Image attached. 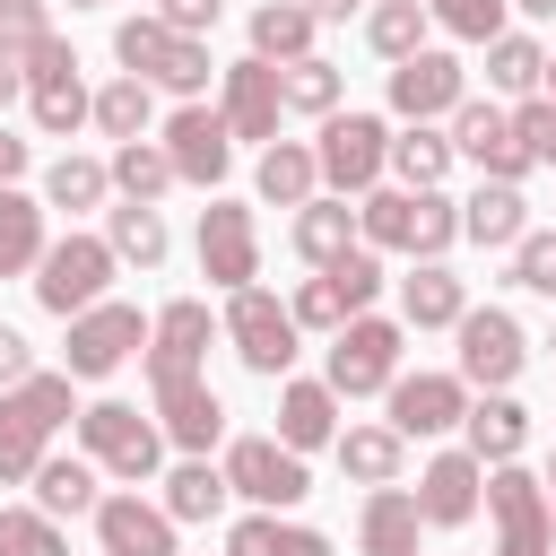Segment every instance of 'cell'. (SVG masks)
I'll return each mask as SVG.
<instances>
[{"label":"cell","mask_w":556,"mask_h":556,"mask_svg":"<svg viewBox=\"0 0 556 556\" xmlns=\"http://www.w3.org/2000/svg\"><path fill=\"white\" fill-rule=\"evenodd\" d=\"M513 130H521L530 165H556V96H530V104H513Z\"/></svg>","instance_id":"cell-51"},{"label":"cell","mask_w":556,"mask_h":556,"mask_svg":"<svg viewBox=\"0 0 556 556\" xmlns=\"http://www.w3.org/2000/svg\"><path fill=\"white\" fill-rule=\"evenodd\" d=\"M400 348H408V321H382V313H356L339 339H330V365L321 382L339 400H365V391H391L400 382Z\"/></svg>","instance_id":"cell-7"},{"label":"cell","mask_w":556,"mask_h":556,"mask_svg":"<svg viewBox=\"0 0 556 556\" xmlns=\"http://www.w3.org/2000/svg\"><path fill=\"white\" fill-rule=\"evenodd\" d=\"M417 530H426V513H417L408 486H365V513H356L365 556H417Z\"/></svg>","instance_id":"cell-26"},{"label":"cell","mask_w":556,"mask_h":556,"mask_svg":"<svg viewBox=\"0 0 556 556\" xmlns=\"http://www.w3.org/2000/svg\"><path fill=\"white\" fill-rule=\"evenodd\" d=\"M26 156H35V148H26V139H9V130H0V191H9V182H17V174H26Z\"/></svg>","instance_id":"cell-54"},{"label":"cell","mask_w":556,"mask_h":556,"mask_svg":"<svg viewBox=\"0 0 556 556\" xmlns=\"http://www.w3.org/2000/svg\"><path fill=\"white\" fill-rule=\"evenodd\" d=\"M217 113H226V130L235 139H278V122H287V96H278V70L269 61H226V96H217Z\"/></svg>","instance_id":"cell-21"},{"label":"cell","mask_w":556,"mask_h":556,"mask_svg":"<svg viewBox=\"0 0 556 556\" xmlns=\"http://www.w3.org/2000/svg\"><path fill=\"white\" fill-rule=\"evenodd\" d=\"M104 495H96V460L87 452H52L43 469H35V513H52V521H70V513H96Z\"/></svg>","instance_id":"cell-34"},{"label":"cell","mask_w":556,"mask_h":556,"mask_svg":"<svg viewBox=\"0 0 556 556\" xmlns=\"http://www.w3.org/2000/svg\"><path fill=\"white\" fill-rule=\"evenodd\" d=\"M148 122H156V87L148 78H113V87H96V130L113 139V148H130V139H148Z\"/></svg>","instance_id":"cell-37"},{"label":"cell","mask_w":556,"mask_h":556,"mask_svg":"<svg viewBox=\"0 0 556 556\" xmlns=\"http://www.w3.org/2000/svg\"><path fill=\"white\" fill-rule=\"evenodd\" d=\"M217 9H226V0H156V17H165L174 35H208V26H217Z\"/></svg>","instance_id":"cell-52"},{"label":"cell","mask_w":556,"mask_h":556,"mask_svg":"<svg viewBox=\"0 0 556 556\" xmlns=\"http://www.w3.org/2000/svg\"><path fill=\"white\" fill-rule=\"evenodd\" d=\"M339 87H348V78H339L321 52L278 70V96H287V113H313V122H330V113H339Z\"/></svg>","instance_id":"cell-44"},{"label":"cell","mask_w":556,"mask_h":556,"mask_svg":"<svg viewBox=\"0 0 556 556\" xmlns=\"http://www.w3.org/2000/svg\"><path fill=\"white\" fill-rule=\"evenodd\" d=\"M226 495H235V486H226L217 460H174V478H165V513H174V521H217Z\"/></svg>","instance_id":"cell-40"},{"label":"cell","mask_w":556,"mask_h":556,"mask_svg":"<svg viewBox=\"0 0 556 556\" xmlns=\"http://www.w3.org/2000/svg\"><path fill=\"white\" fill-rule=\"evenodd\" d=\"M26 104H35V130H43V139H70L78 122H96V96H87L78 52H70L61 35H43V43L26 52Z\"/></svg>","instance_id":"cell-11"},{"label":"cell","mask_w":556,"mask_h":556,"mask_svg":"<svg viewBox=\"0 0 556 556\" xmlns=\"http://www.w3.org/2000/svg\"><path fill=\"white\" fill-rule=\"evenodd\" d=\"M391 434L408 443V434H452L460 417H469V382L460 374H400L391 391Z\"/></svg>","instance_id":"cell-20"},{"label":"cell","mask_w":556,"mask_h":556,"mask_svg":"<svg viewBox=\"0 0 556 556\" xmlns=\"http://www.w3.org/2000/svg\"><path fill=\"white\" fill-rule=\"evenodd\" d=\"M217 469H226V486H235L252 513H287V504H304V495H313L304 452H287L278 434H235Z\"/></svg>","instance_id":"cell-8"},{"label":"cell","mask_w":556,"mask_h":556,"mask_svg":"<svg viewBox=\"0 0 556 556\" xmlns=\"http://www.w3.org/2000/svg\"><path fill=\"white\" fill-rule=\"evenodd\" d=\"M426 26H434V17H426V0H374V17H365V35H374V52H382L391 70L426 52Z\"/></svg>","instance_id":"cell-43"},{"label":"cell","mask_w":556,"mask_h":556,"mask_svg":"<svg viewBox=\"0 0 556 556\" xmlns=\"http://www.w3.org/2000/svg\"><path fill=\"white\" fill-rule=\"evenodd\" d=\"M96 547L104 556H182L174 547V513L165 504H139V486L96 504Z\"/></svg>","instance_id":"cell-23"},{"label":"cell","mask_w":556,"mask_h":556,"mask_svg":"<svg viewBox=\"0 0 556 556\" xmlns=\"http://www.w3.org/2000/svg\"><path fill=\"white\" fill-rule=\"evenodd\" d=\"M513 287L556 295V226H530V235L513 243Z\"/></svg>","instance_id":"cell-50"},{"label":"cell","mask_w":556,"mask_h":556,"mask_svg":"<svg viewBox=\"0 0 556 556\" xmlns=\"http://www.w3.org/2000/svg\"><path fill=\"white\" fill-rule=\"evenodd\" d=\"M452 148L478 165V182H521L530 174V148H521V130H513V113L495 96H469L452 113Z\"/></svg>","instance_id":"cell-15"},{"label":"cell","mask_w":556,"mask_h":556,"mask_svg":"<svg viewBox=\"0 0 556 556\" xmlns=\"http://www.w3.org/2000/svg\"><path fill=\"white\" fill-rule=\"evenodd\" d=\"M460 235H469L478 252H513V243L530 235V200H521V182H478V191L460 200Z\"/></svg>","instance_id":"cell-24"},{"label":"cell","mask_w":556,"mask_h":556,"mask_svg":"<svg viewBox=\"0 0 556 556\" xmlns=\"http://www.w3.org/2000/svg\"><path fill=\"white\" fill-rule=\"evenodd\" d=\"M452 130H434V122H408L400 139H391V174H400V191H443V174H452Z\"/></svg>","instance_id":"cell-32"},{"label":"cell","mask_w":556,"mask_h":556,"mask_svg":"<svg viewBox=\"0 0 556 556\" xmlns=\"http://www.w3.org/2000/svg\"><path fill=\"white\" fill-rule=\"evenodd\" d=\"M460 104H469V70H460L452 52L426 43L417 61L391 70V113H400V122H452Z\"/></svg>","instance_id":"cell-18"},{"label":"cell","mask_w":556,"mask_h":556,"mask_svg":"<svg viewBox=\"0 0 556 556\" xmlns=\"http://www.w3.org/2000/svg\"><path fill=\"white\" fill-rule=\"evenodd\" d=\"M486 87H495V96H521V104H530V96L547 87V52H539L530 35H495V43H486Z\"/></svg>","instance_id":"cell-41"},{"label":"cell","mask_w":556,"mask_h":556,"mask_svg":"<svg viewBox=\"0 0 556 556\" xmlns=\"http://www.w3.org/2000/svg\"><path fill=\"white\" fill-rule=\"evenodd\" d=\"M104 243L130 261V269H156L165 252H174V235H165V217L156 208H139V200H122V208H104Z\"/></svg>","instance_id":"cell-39"},{"label":"cell","mask_w":556,"mask_h":556,"mask_svg":"<svg viewBox=\"0 0 556 556\" xmlns=\"http://www.w3.org/2000/svg\"><path fill=\"white\" fill-rule=\"evenodd\" d=\"M43 200H26L17 182L0 191V278H26V269H43Z\"/></svg>","instance_id":"cell-35"},{"label":"cell","mask_w":556,"mask_h":556,"mask_svg":"<svg viewBox=\"0 0 556 556\" xmlns=\"http://www.w3.org/2000/svg\"><path fill=\"white\" fill-rule=\"evenodd\" d=\"M452 339H460V382L469 391H513V374L530 365V339H521V321L504 304H469Z\"/></svg>","instance_id":"cell-13"},{"label":"cell","mask_w":556,"mask_h":556,"mask_svg":"<svg viewBox=\"0 0 556 556\" xmlns=\"http://www.w3.org/2000/svg\"><path fill=\"white\" fill-rule=\"evenodd\" d=\"M226 556H330V539L304 521H278V513H243L226 530Z\"/></svg>","instance_id":"cell-36"},{"label":"cell","mask_w":556,"mask_h":556,"mask_svg":"<svg viewBox=\"0 0 556 556\" xmlns=\"http://www.w3.org/2000/svg\"><path fill=\"white\" fill-rule=\"evenodd\" d=\"M52 35V9L43 0H0V61H17L26 70V52Z\"/></svg>","instance_id":"cell-49"},{"label":"cell","mask_w":556,"mask_h":556,"mask_svg":"<svg viewBox=\"0 0 556 556\" xmlns=\"http://www.w3.org/2000/svg\"><path fill=\"white\" fill-rule=\"evenodd\" d=\"M252 182H261V200H269V208H304V200H321V156H313L304 139H269Z\"/></svg>","instance_id":"cell-30"},{"label":"cell","mask_w":556,"mask_h":556,"mask_svg":"<svg viewBox=\"0 0 556 556\" xmlns=\"http://www.w3.org/2000/svg\"><path fill=\"white\" fill-rule=\"evenodd\" d=\"M26 374H35V348H26V330H9V321H0V391H9V382H26Z\"/></svg>","instance_id":"cell-53"},{"label":"cell","mask_w":556,"mask_h":556,"mask_svg":"<svg viewBox=\"0 0 556 556\" xmlns=\"http://www.w3.org/2000/svg\"><path fill=\"white\" fill-rule=\"evenodd\" d=\"M278 443H287V452L339 443V391H330V382H287V391H278Z\"/></svg>","instance_id":"cell-28"},{"label":"cell","mask_w":556,"mask_h":556,"mask_svg":"<svg viewBox=\"0 0 556 556\" xmlns=\"http://www.w3.org/2000/svg\"><path fill=\"white\" fill-rule=\"evenodd\" d=\"M113 269H122V252L104 235H61L43 252V269H35V304L61 313V321H78V313H96L113 295Z\"/></svg>","instance_id":"cell-5"},{"label":"cell","mask_w":556,"mask_h":556,"mask_svg":"<svg viewBox=\"0 0 556 556\" xmlns=\"http://www.w3.org/2000/svg\"><path fill=\"white\" fill-rule=\"evenodd\" d=\"M426 17H434L443 35H460V43H495V35H513V26H504V0H426Z\"/></svg>","instance_id":"cell-46"},{"label":"cell","mask_w":556,"mask_h":556,"mask_svg":"<svg viewBox=\"0 0 556 556\" xmlns=\"http://www.w3.org/2000/svg\"><path fill=\"white\" fill-rule=\"evenodd\" d=\"M486 521H495V556H547L556 547V504L521 460L486 469Z\"/></svg>","instance_id":"cell-10"},{"label":"cell","mask_w":556,"mask_h":556,"mask_svg":"<svg viewBox=\"0 0 556 556\" xmlns=\"http://www.w3.org/2000/svg\"><path fill=\"white\" fill-rule=\"evenodd\" d=\"M0 556H70L61 521L35 513V504H0Z\"/></svg>","instance_id":"cell-45"},{"label":"cell","mask_w":556,"mask_h":556,"mask_svg":"<svg viewBox=\"0 0 556 556\" xmlns=\"http://www.w3.org/2000/svg\"><path fill=\"white\" fill-rule=\"evenodd\" d=\"M460 313H469V287H460L443 261H417V269L400 278V321H408V330H460Z\"/></svg>","instance_id":"cell-27"},{"label":"cell","mask_w":556,"mask_h":556,"mask_svg":"<svg viewBox=\"0 0 556 556\" xmlns=\"http://www.w3.org/2000/svg\"><path fill=\"white\" fill-rule=\"evenodd\" d=\"M313 156H321V191L365 200V191H382V174H391V122H382V113H330L321 139H313Z\"/></svg>","instance_id":"cell-4"},{"label":"cell","mask_w":556,"mask_h":556,"mask_svg":"<svg viewBox=\"0 0 556 556\" xmlns=\"http://www.w3.org/2000/svg\"><path fill=\"white\" fill-rule=\"evenodd\" d=\"M547 96H556V52H547Z\"/></svg>","instance_id":"cell-59"},{"label":"cell","mask_w":556,"mask_h":556,"mask_svg":"<svg viewBox=\"0 0 556 556\" xmlns=\"http://www.w3.org/2000/svg\"><path fill=\"white\" fill-rule=\"evenodd\" d=\"M148 330H156V321H148L139 304H122V295H104L96 313H78V321H70V348H61V374H70V382H104V374H113L122 356H148Z\"/></svg>","instance_id":"cell-9"},{"label":"cell","mask_w":556,"mask_h":556,"mask_svg":"<svg viewBox=\"0 0 556 556\" xmlns=\"http://www.w3.org/2000/svg\"><path fill=\"white\" fill-rule=\"evenodd\" d=\"M339 469L356 478V486H400V460H408V443L391 434V426H339Z\"/></svg>","instance_id":"cell-33"},{"label":"cell","mask_w":556,"mask_h":556,"mask_svg":"<svg viewBox=\"0 0 556 556\" xmlns=\"http://www.w3.org/2000/svg\"><path fill=\"white\" fill-rule=\"evenodd\" d=\"M365 235H356V208L339 200V191H321V200H304L295 208V252L313 261V269H330V261H348Z\"/></svg>","instance_id":"cell-31"},{"label":"cell","mask_w":556,"mask_h":556,"mask_svg":"<svg viewBox=\"0 0 556 556\" xmlns=\"http://www.w3.org/2000/svg\"><path fill=\"white\" fill-rule=\"evenodd\" d=\"M17 96H26V70H17V61H0V113H9Z\"/></svg>","instance_id":"cell-55"},{"label":"cell","mask_w":556,"mask_h":556,"mask_svg":"<svg viewBox=\"0 0 556 556\" xmlns=\"http://www.w3.org/2000/svg\"><path fill=\"white\" fill-rule=\"evenodd\" d=\"M226 339H235V356L261 374V382H287V365H295V313L269 295V287H243V295H226Z\"/></svg>","instance_id":"cell-12"},{"label":"cell","mask_w":556,"mask_h":556,"mask_svg":"<svg viewBox=\"0 0 556 556\" xmlns=\"http://www.w3.org/2000/svg\"><path fill=\"white\" fill-rule=\"evenodd\" d=\"M460 434H469V452H478L486 469H504V460H521V443H530V408H521L513 391H478L469 417H460Z\"/></svg>","instance_id":"cell-25"},{"label":"cell","mask_w":556,"mask_h":556,"mask_svg":"<svg viewBox=\"0 0 556 556\" xmlns=\"http://www.w3.org/2000/svg\"><path fill=\"white\" fill-rule=\"evenodd\" d=\"M217 330H226V321H208V304H200V295L165 304V313H156V330H148V391L191 382V374L208 365V339H217Z\"/></svg>","instance_id":"cell-17"},{"label":"cell","mask_w":556,"mask_h":556,"mask_svg":"<svg viewBox=\"0 0 556 556\" xmlns=\"http://www.w3.org/2000/svg\"><path fill=\"white\" fill-rule=\"evenodd\" d=\"M182 174H174V156H165V139H130V148H113V191L122 200H139V208H156L165 191H174Z\"/></svg>","instance_id":"cell-38"},{"label":"cell","mask_w":556,"mask_h":556,"mask_svg":"<svg viewBox=\"0 0 556 556\" xmlns=\"http://www.w3.org/2000/svg\"><path fill=\"white\" fill-rule=\"evenodd\" d=\"M287 313H295V330H330V339H339V330H348V321H356V313H348V304H339V287H330V278H321V269H313V278H304V287H295V295H287Z\"/></svg>","instance_id":"cell-48"},{"label":"cell","mask_w":556,"mask_h":556,"mask_svg":"<svg viewBox=\"0 0 556 556\" xmlns=\"http://www.w3.org/2000/svg\"><path fill=\"white\" fill-rule=\"evenodd\" d=\"M113 61H122L130 78L182 96V104H200V87H208V43H200V35H174L156 9H139V17L113 26Z\"/></svg>","instance_id":"cell-3"},{"label":"cell","mask_w":556,"mask_h":556,"mask_svg":"<svg viewBox=\"0 0 556 556\" xmlns=\"http://www.w3.org/2000/svg\"><path fill=\"white\" fill-rule=\"evenodd\" d=\"M513 9H521V17H556V0H513Z\"/></svg>","instance_id":"cell-57"},{"label":"cell","mask_w":556,"mask_h":556,"mask_svg":"<svg viewBox=\"0 0 556 556\" xmlns=\"http://www.w3.org/2000/svg\"><path fill=\"white\" fill-rule=\"evenodd\" d=\"M156 139H165L174 174H182V182H200V191H217V182H226V165H235V130H226V113H217V104H174Z\"/></svg>","instance_id":"cell-16"},{"label":"cell","mask_w":556,"mask_h":556,"mask_svg":"<svg viewBox=\"0 0 556 556\" xmlns=\"http://www.w3.org/2000/svg\"><path fill=\"white\" fill-rule=\"evenodd\" d=\"M304 9H313V17H348L356 0H304Z\"/></svg>","instance_id":"cell-56"},{"label":"cell","mask_w":556,"mask_h":556,"mask_svg":"<svg viewBox=\"0 0 556 556\" xmlns=\"http://www.w3.org/2000/svg\"><path fill=\"white\" fill-rule=\"evenodd\" d=\"M104 191H113V165H96V156H52L43 165V208H104Z\"/></svg>","instance_id":"cell-42"},{"label":"cell","mask_w":556,"mask_h":556,"mask_svg":"<svg viewBox=\"0 0 556 556\" xmlns=\"http://www.w3.org/2000/svg\"><path fill=\"white\" fill-rule=\"evenodd\" d=\"M70 9H104V0H70Z\"/></svg>","instance_id":"cell-60"},{"label":"cell","mask_w":556,"mask_h":556,"mask_svg":"<svg viewBox=\"0 0 556 556\" xmlns=\"http://www.w3.org/2000/svg\"><path fill=\"white\" fill-rule=\"evenodd\" d=\"M78 417L70 374H26L0 391V486H35V469L52 460V434Z\"/></svg>","instance_id":"cell-1"},{"label":"cell","mask_w":556,"mask_h":556,"mask_svg":"<svg viewBox=\"0 0 556 556\" xmlns=\"http://www.w3.org/2000/svg\"><path fill=\"white\" fill-rule=\"evenodd\" d=\"M321 278L339 287V304H348V313H374V295H382V261H374V243H356V252H348V261H330Z\"/></svg>","instance_id":"cell-47"},{"label":"cell","mask_w":556,"mask_h":556,"mask_svg":"<svg viewBox=\"0 0 556 556\" xmlns=\"http://www.w3.org/2000/svg\"><path fill=\"white\" fill-rule=\"evenodd\" d=\"M417 513H426V530H460L478 504H486V460L460 443V452H434L426 469H417Z\"/></svg>","instance_id":"cell-19"},{"label":"cell","mask_w":556,"mask_h":556,"mask_svg":"<svg viewBox=\"0 0 556 556\" xmlns=\"http://www.w3.org/2000/svg\"><path fill=\"white\" fill-rule=\"evenodd\" d=\"M78 452L96 460V469H113V478H156V460H165V426L156 417H139L130 400H96V408H78Z\"/></svg>","instance_id":"cell-6"},{"label":"cell","mask_w":556,"mask_h":556,"mask_svg":"<svg viewBox=\"0 0 556 556\" xmlns=\"http://www.w3.org/2000/svg\"><path fill=\"white\" fill-rule=\"evenodd\" d=\"M156 426H165V443H174L182 460H208V443L226 434V400L208 391V374L165 382V391H156Z\"/></svg>","instance_id":"cell-22"},{"label":"cell","mask_w":556,"mask_h":556,"mask_svg":"<svg viewBox=\"0 0 556 556\" xmlns=\"http://www.w3.org/2000/svg\"><path fill=\"white\" fill-rule=\"evenodd\" d=\"M313 9L304 0H261L252 9V61H269V70H287V61H313Z\"/></svg>","instance_id":"cell-29"},{"label":"cell","mask_w":556,"mask_h":556,"mask_svg":"<svg viewBox=\"0 0 556 556\" xmlns=\"http://www.w3.org/2000/svg\"><path fill=\"white\" fill-rule=\"evenodd\" d=\"M200 278L226 287V295L261 287V226H252L243 200H208L200 208Z\"/></svg>","instance_id":"cell-14"},{"label":"cell","mask_w":556,"mask_h":556,"mask_svg":"<svg viewBox=\"0 0 556 556\" xmlns=\"http://www.w3.org/2000/svg\"><path fill=\"white\" fill-rule=\"evenodd\" d=\"M356 235L374 243V252H408V261H443L452 243H460V208L443 200V191H365L356 200Z\"/></svg>","instance_id":"cell-2"},{"label":"cell","mask_w":556,"mask_h":556,"mask_svg":"<svg viewBox=\"0 0 556 556\" xmlns=\"http://www.w3.org/2000/svg\"><path fill=\"white\" fill-rule=\"evenodd\" d=\"M539 486H547V504H556V460H547V478H539Z\"/></svg>","instance_id":"cell-58"}]
</instances>
